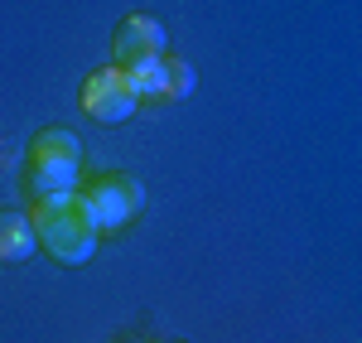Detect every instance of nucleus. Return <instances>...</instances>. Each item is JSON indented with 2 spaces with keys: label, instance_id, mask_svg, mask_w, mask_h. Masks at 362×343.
I'll return each instance as SVG.
<instances>
[{
  "label": "nucleus",
  "instance_id": "1",
  "mask_svg": "<svg viewBox=\"0 0 362 343\" xmlns=\"http://www.w3.org/2000/svg\"><path fill=\"white\" fill-rule=\"evenodd\" d=\"M34 232H39V252H49L58 266H87L102 228L92 223V208L83 203V194H54V199L34 203Z\"/></svg>",
  "mask_w": 362,
  "mask_h": 343
},
{
  "label": "nucleus",
  "instance_id": "2",
  "mask_svg": "<svg viewBox=\"0 0 362 343\" xmlns=\"http://www.w3.org/2000/svg\"><path fill=\"white\" fill-rule=\"evenodd\" d=\"M78 170H83V145L73 131L49 126L39 131L29 145V184L39 199H54V194H78Z\"/></svg>",
  "mask_w": 362,
  "mask_h": 343
},
{
  "label": "nucleus",
  "instance_id": "3",
  "mask_svg": "<svg viewBox=\"0 0 362 343\" xmlns=\"http://www.w3.org/2000/svg\"><path fill=\"white\" fill-rule=\"evenodd\" d=\"M83 194V203L92 208V223L102 232H121V228H131L136 223V213L145 208V189H140L131 174H121V170H107V174H97L87 189H78Z\"/></svg>",
  "mask_w": 362,
  "mask_h": 343
},
{
  "label": "nucleus",
  "instance_id": "4",
  "mask_svg": "<svg viewBox=\"0 0 362 343\" xmlns=\"http://www.w3.org/2000/svg\"><path fill=\"white\" fill-rule=\"evenodd\" d=\"M83 112L92 116V121H102V126L131 121V116L140 112V97L131 92V83H126V68L107 63V68H97V73L87 78L83 83Z\"/></svg>",
  "mask_w": 362,
  "mask_h": 343
},
{
  "label": "nucleus",
  "instance_id": "5",
  "mask_svg": "<svg viewBox=\"0 0 362 343\" xmlns=\"http://www.w3.org/2000/svg\"><path fill=\"white\" fill-rule=\"evenodd\" d=\"M165 25L155 15H126L112 34V58L116 68H136V63H150V58H165Z\"/></svg>",
  "mask_w": 362,
  "mask_h": 343
},
{
  "label": "nucleus",
  "instance_id": "6",
  "mask_svg": "<svg viewBox=\"0 0 362 343\" xmlns=\"http://www.w3.org/2000/svg\"><path fill=\"white\" fill-rule=\"evenodd\" d=\"M34 252H39L34 218L15 213V208H0V261H29Z\"/></svg>",
  "mask_w": 362,
  "mask_h": 343
},
{
  "label": "nucleus",
  "instance_id": "7",
  "mask_svg": "<svg viewBox=\"0 0 362 343\" xmlns=\"http://www.w3.org/2000/svg\"><path fill=\"white\" fill-rule=\"evenodd\" d=\"M126 83L136 92L140 102H165V58H150V63H136V68H126Z\"/></svg>",
  "mask_w": 362,
  "mask_h": 343
},
{
  "label": "nucleus",
  "instance_id": "8",
  "mask_svg": "<svg viewBox=\"0 0 362 343\" xmlns=\"http://www.w3.org/2000/svg\"><path fill=\"white\" fill-rule=\"evenodd\" d=\"M165 78H169L165 102H179V97H189V92H194V68H189L184 58H169L165 54Z\"/></svg>",
  "mask_w": 362,
  "mask_h": 343
}]
</instances>
